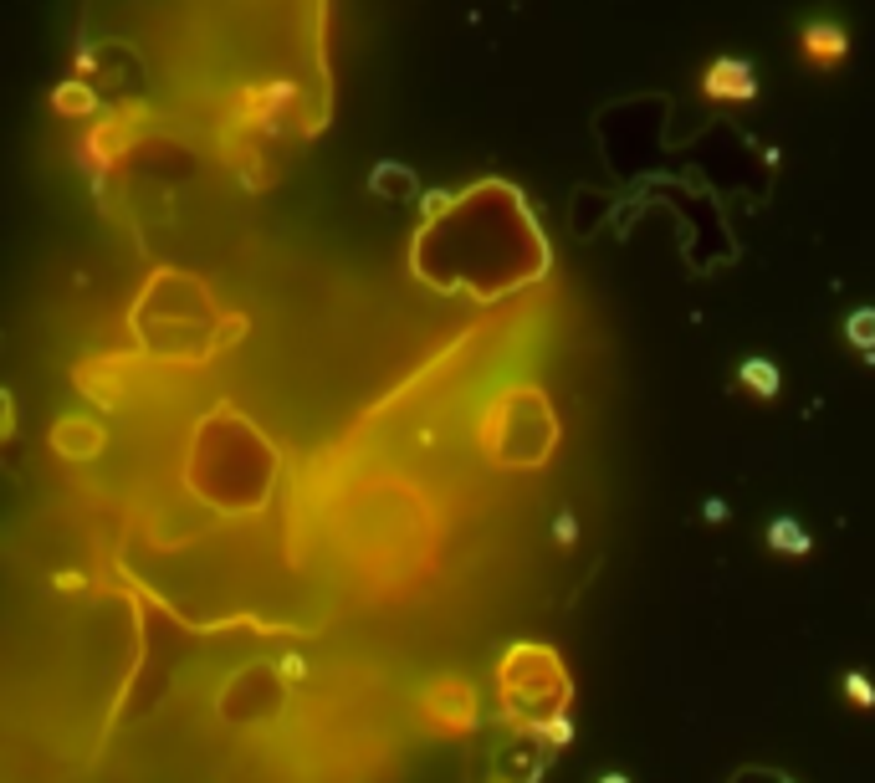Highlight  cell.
<instances>
[{
  "instance_id": "277c9868",
  "label": "cell",
  "mask_w": 875,
  "mask_h": 783,
  "mask_svg": "<svg viewBox=\"0 0 875 783\" xmlns=\"http://www.w3.org/2000/svg\"><path fill=\"white\" fill-rule=\"evenodd\" d=\"M742 384L758 389L763 400H773V395H778V369H773L768 359H742Z\"/></svg>"
},
{
  "instance_id": "5b68a950",
  "label": "cell",
  "mask_w": 875,
  "mask_h": 783,
  "mask_svg": "<svg viewBox=\"0 0 875 783\" xmlns=\"http://www.w3.org/2000/svg\"><path fill=\"white\" fill-rule=\"evenodd\" d=\"M845 338H850L855 348H865V354L875 359V308H860V313H850V323H845Z\"/></svg>"
},
{
  "instance_id": "3957f363",
  "label": "cell",
  "mask_w": 875,
  "mask_h": 783,
  "mask_svg": "<svg viewBox=\"0 0 875 783\" xmlns=\"http://www.w3.org/2000/svg\"><path fill=\"white\" fill-rule=\"evenodd\" d=\"M768 543L778 553H809V533L799 528L794 517H773V528H768Z\"/></svg>"
},
{
  "instance_id": "8992f818",
  "label": "cell",
  "mask_w": 875,
  "mask_h": 783,
  "mask_svg": "<svg viewBox=\"0 0 875 783\" xmlns=\"http://www.w3.org/2000/svg\"><path fill=\"white\" fill-rule=\"evenodd\" d=\"M845 691H850V702H860V707H875V691H870V681H865L860 671H850V676H845Z\"/></svg>"
},
{
  "instance_id": "6da1fadb",
  "label": "cell",
  "mask_w": 875,
  "mask_h": 783,
  "mask_svg": "<svg viewBox=\"0 0 875 783\" xmlns=\"http://www.w3.org/2000/svg\"><path fill=\"white\" fill-rule=\"evenodd\" d=\"M702 93L707 98H732V103H753L758 98V77L753 67L742 62V57H717L702 77Z\"/></svg>"
},
{
  "instance_id": "52a82bcc",
  "label": "cell",
  "mask_w": 875,
  "mask_h": 783,
  "mask_svg": "<svg viewBox=\"0 0 875 783\" xmlns=\"http://www.w3.org/2000/svg\"><path fill=\"white\" fill-rule=\"evenodd\" d=\"M599 783H630V778H620V773H609V778H599Z\"/></svg>"
},
{
  "instance_id": "7a4b0ae2",
  "label": "cell",
  "mask_w": 875,
  "mask_h": 783,
  "mask_svg": "<svg viewBox=\"0 0 875 783\" xmlns=\"http://www.w3.org/2000/svg\"><path fill=\"white\" fill-rule=\"evenodd\" d=\"M845 52H850V36H845L835 21H809V26H804V57H809V62L835 67V62H845Z\"/></svg>"
}]
</instances>
